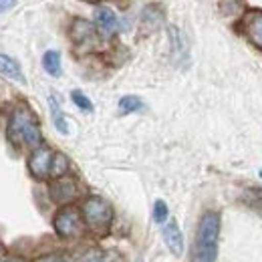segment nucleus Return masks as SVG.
Listing matches in <instances>:
<instances>
[{
  "mask_svg": "<svg viewBox=\"0 0 262 262\" xmlns=\"http://www.w3.org/2000/svg\"><path fill=\"white\" fill-rule=\"evenodd\" d=\"M0 73L6 75V77L12 79V81L25 83V75H23V71H20V65H18L12 57H6V55H2V53H0Z\"/></svg>",
  "mask_w": 262,
  "mask_h": 262,
  "instance_id": "nucleus-13",
  "label": "nucleus"
},
{
  "mask_svg": "<svg viewBox=\"0 0 262 262\" xmlns=\"http://www.w3.org/2000/svg\"><path fill=\"white\" fill-rule=\"evenodd\" d=\"M218 238H220V214L206 212L198 224L194 262H214L218 256Z\"/></svg>",
  "mask_w": 262,
  "mask_h": 262,
  "instance_id": "nucleus-1",
  "label": "nucleus"
},
{
  "mask_svg": "<svg viewBox=\"0 0 262 262\" xmlns=\"http://www.w3.org/2000/svg\"><path fill=\"white\" fill-rule=\"evenodd\" d=\"M143 109V101L135 95H125L119 101V113L121 115H129V113H135V111H141Z\"/></svg>",
  "mask_w": 262,
  "mask_h": 262,
  "instance_id": "nucleus-16",
  "label": "nucleus"
},
{
  "mask_svg": "<svg viewBox=\"0 0 262 262\" xmlns=\"http://www.w3.org/2000/svg\"><path fill=\"white\" fill-rule=\"evenodd\" d=\"M164 240L173 256H182L184 254V234H182V230H180L176 220H169L164 226Z\"/></svg>",
  "mask_w": 262,
  "mask_h": 262,
  "instance_id": "nucleus-9",
  "label": "nucleus"
},
{
  "mask_svg": "<svg viewBox=\"0 0 262 262\" xmlns=\"http://www.w3.org/2000/svg\"><path fill=\"white\" fill-rule=\"evenodd\" d=\"M4 254H6V248H4V244H2V242H0V258H2V256H4Z\"/></svg>",
  "mask_w": 262,
  "mask_h": 262,
  "instance_id": "nucleus-24",
  "label": "nucleus"
},
{
  "mask_svg": "<svg viewBox=\"0 0 262 262\" xmlns=\"http://www.w3.org/2000/svg\"><path fill=\"white\" fill-rule=\"evenodd\" d=\"M34 262H65L61 256H55V254H49V256H40V258H36Z\"/></svg>",
  "mask_w": 262,
  "mask_h": 262,
  "instance_id": "nucleus-23",
  "label": "nucleus"
},
{
  "mask_svg": "<svg viewBox=\"0 0 262 262\" xmlns=\"http://www.w3.org/2000/svg\"><path fill=\"white\" fill-rule=\"evenodd\" d=\"M260 176H262V171H260Z\"/></svg>",
  "mask_w": 262,
  "mask_h": 262,
  "instance_id": "nucleus-26",
  "label": "nucleus"
},
{
  "mask_svg": "<svg viewBox=\"0 0 262 262\" xmlns=\"http://www.w3.org/2000/svg\"><path fill=\"white\" fill-rule=\"evenodd\" d=\"M71 99H73V103H75L79 109H83V111H87V113L93 111V103H91V99L85 97L81 91H73V93H71Z\"/></svg>",
  "mask_w": 262,
  "mask_h": 262,
  "instance_id": "nucleus-18",
  "label": "nucleus"
},
{
  "mask_svg": "<svg viewBox=\"0 0 262 262\" xmlns=\"http://www.w3.org/2000/svg\"><path fill=\"white\" fill-rule=\"evenodd\" d=\"M154 220L158 224H164L165 220H167V206H165L164 200H158L156 202V206H154Z\"/></svg>",
  "mask_w": 262,
  "mask_h": 262,
  "instance_id": "nucleus-20",
  "label": "nucleus"
},
{
  "mask_svg": "<svg viewBox=\"0 0 262 262\" xmlns=\"http://www.w3.org/2000/svg\"><path fill=\"white\" fill-rule=\"evenodd\" d=\"M79 196V188H77V182L73 178H55V184L51 186V198L55 204L59 206H69L73 200H77Z\"/></svg>",
  "mask_w": 262,
  "mask_h": 262,
  "instance_id": "nucleus-7",
  "label": "nucleus"
},
{
  "mask_svg": "<svg viewBox=\"0 0 262 262\" xmlns=\"http://www.w3.org/2000/svg\"><path fill=\"white\" fill-rule=\"evenodd\" d=\"M246 200H248V204H252L256 208H262V190H248L246 192Z\"/></svg>",
  "mask_w": 262,
  "mask_h": 262,
  "instance_id": "nucleus-21",
  "label": "nucleus"
},
{
  "mask_svg": "<svg viewBox=\"0 0 262 262\" xmlns=\"http://www.w3.org/2000/svg\"><path fill=\"white\" fill-rule=\"evenodd\" d=\"M53 151L47 147V145H38L34 147L31 158H29V171L33 173L34 178L42 180L47 176H51V164H53Z\"/></svg>",
  "mask_w": 262,
  "mask_h": 262,
  "instance_id": "nucleus-6",
  "label": "nucleus"
},
{
  "mask_svg": "<svg viewBox=\"0 0 262 262\" xmlns=\"http://www.w3.org/2000/svg\"><path fill=\"white\" fill-rule=\"evenodd\" d=\"M6 135L12 143L16 145H27V147H38L42 143V135H40V125L36 121L31 109L27 107H16L10 115L8 121V129Z\"/></svg>",
  "mask_w": 262,
  "mask_h": 262,
  "instance_id": "nucleus-2",
  "label": "nucleus"
},
{
  "mask_svg": "<svg viewBox=\"0 0 262 262\" xmlns=\"http://www.w3.org/2000/svg\"><path fill=\"white\" fill-rule=\"evenodd\" d=\"M16 2H18V0H0V12H6V10H10V8H14Z\"/></svg>",
  "mask_w": 262,
  "mask_h": 262,
  "instance_id": "nucleus-22",
  "label": "nucleus"
},
{
  "mask_svg": "<svg viewBox=\"0 0 262 262\" xmlns=\"http://www.w3.org/2000/svg\"><path fill=\"white\" fill-rule=\"evenodd\" d=\"M103 260V250L101 248H87L77 256V262H101Z\"/></svg>",
  "mask_w": 262,
  "mask_h": 262,
  "instance_id": "nucleus-19",
  "label": "nucleus"
},
{
  "mask_svg": "<svg viewBox=\"0 0 262 262\" xmlns=\"http://www.w3.org/2000/svg\"><path fill=\"white\" fill-rule=\"evenodd\" d=\"M117 27H119V23H117L115 12L107 6H99L95 10V29L99 31V34L107 38L117 31Z\"/></svg>",
  "mask_w": 262,
  "mask_h": 262,
  "instance_id": "nucleus-8",
  "label": "nucleus"
},
{
  "mask_svg": "<svg viewBox=\"0 0 262 262\" xmlns=\"http://www.w3.org/2000/svg\"><path fill=\"white\" fill-rule=\"evenodd\" d=\"M53 224H55V230L61 238H75L83 232V216L77 208L65 206L57 212Z\"/></svg>",
  "mask_w": 262,
  "mask_h": 262,
  "instance_id": "nucleus-4",
  "label": "nucleus"
},
{
  "mask_svg": "<svg viewBox=\"0 0 262 262\" xmlns=\"http://www.w3.org/2000/svg\"><path fill=\"white\" fill-rule=\"evenodd\" d=\"M0 262H20V260H14V258H8V260H6V258H0Z\"/></svg>",
  "mask_w": 262,
  "mask_h": 262,
  "instance_id": "nucleus-25",
  "label": "nucleus"
},
{
  "mask_svg": "<svg viewBox=\"0 0 262 262\" xmlns=\"http://www.w3.org/2000/svg\"><path fill=\"white\" fill-rule=\"evenodd\" d=\"M167 36H169V47H171V55L176 59H186L188 57V45H186V38L182 31L173 25L167 27Z\"/></svg>",
  "mask_w": 262,
  "mask_h": 262,
  "instance_id": "nucleus-12",
  "label": "nucleus"
},
{
  "mask_svg": "<svg viewBox=\"0 0 262 262\" xmlns=\"http://www.w3.org/2000/svg\"><path fill=\"white\" fill-rule=\"evenodd\" d=\"M240 31L254 47L262 51V10H246L240 20Z\"/></svg>",
  "mask_w": 262,
  "mask_h": 262,
  "instance_id": "nucleus-5",
  "label": "nucleus"
},
{
  "mask_svg": "<svg viewBox=\"0 0 262 262\" xmlns=\"http://www.w3.org/2000/svg\"><path fill=\"white\" fill-rule=\"evenodd\" d=\"M81 216H83V222L91 230L105 232L113 220V208L103 198L91 196L85 200V204L81 208Z\"/></svg>",
  "mask_w": 262,
  "mask_h": 262,
  "instance_id": "nucleus-3",
  "label": "nucleus"
},
{
  "mask_svg": "<svg viewBox=\"0 0 262 262\" xmlns=\"http://www.w3.org/2000/svg\"><path fill=\"white\" fill-rule=\"evenodd\" d=\"M42 67L51 77H59L63 67H61V55L57 51H47L42 57Z\"/></svg>",
  "mask_w": 262,
  "mask_h": 262,
  "instance_id": "nucleus-15",
  "label": "nucleus"
},
{
  "mask_svg": "<svg viewBox=\"0 0 262 262\" xmlns=\"http://www.w3.org/2000/svg\"><path fill=\"white\" fill-rule=\"evenodd\" d=\"M95 25H91L89 20H83V18H77L73 20L71 29H69V34L73 38V42L81 45V42H87V40H93L95 38Z\"/></svg>",
  "mask_w": 262,
  "mask_h": 262,
  "instance_id": "nucleus-11",
  "label": "nucleus"
},
{
  "mask_svg": "<svg viewBox=\"0 0 262 262\" xmlns=\"http://www.w3.org/2000/svg\"><path fill=\"white\" fill-rule=\"evenodd\" d=\"M69 160L65 154H55L53 156V164H51V176L53 178H63L69 171Z\"/></svg>",
  "mask_w": 262,
  "mask_h": 262,
  "instance_id": "nucleus-17",
  "label": "nucleus"
},
{
  "mask_svg": "<svg viewBox=\"0 0 262 262\" xmlns=\"http://www.w3.org/2000/svg\"><path fill=\"white\" fill-rule=\"evenodd\" d=\"M49 105H51V117H53V123H55L57 131H61L63 135H67L69 133V125H67V117L65 113H63V109H61V105H59V101L55 97H49Z\"/></svg>",
  "mask_w": 262,
  "mask_h": 262,
  "instance_id": "nucleus-14",
  "label": "nucleus"
},
{
  "mask_svg": "<svg viewBox=\"0 0 262 262\" xmlns=\"http://www.w3.org/2000/svg\"><path fill=\"white\" fill-rule=\"evenodd\" d=\"M141 27L145 29V31H158L162 25H164L165 20V14L164 10H162V6H158V4H149V6H145L143 10H141Z\"/></svg>",
  "mask_w": 262,
  "mask_h": 262,
  "instance_id": "nucleus-10",
  "label": "nucleus"
}]
</instances>
